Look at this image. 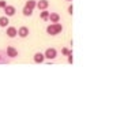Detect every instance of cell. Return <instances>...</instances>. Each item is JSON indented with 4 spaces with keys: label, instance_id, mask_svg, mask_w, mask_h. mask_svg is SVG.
Wrapping results in <instances>:
<instances>
[{
    "label": "cell",
    "instance_id": "277c9868",
    "mask_svg": "<svg viewBox=\"0 0 124 131\" xmlns=\"http://www.w3.org/2000/svg\"><path fill=\"white\" fill-rule=\"evenodd\" d=\"M3 11H4V15L6 16H14L16 14V8L14 6H11V4H6V6L3 7Z\"/></svg>",
    "mask_w": 124,
    "mask_h": 131
},
{
    "label": "cell",
    "instance_id": "3957f363",
    "mask_svg": "<svg viewBox=\"0 0 124 131\" xmlns=\"http://www.w3.org/2000/svg\"><path fill=\"white\" fill-rule=\"evenodd\" d=\"M44 56L48 60H55L57 57V49L56 48H47L44 52Z\"/></svg>",
    "mask_w": 124,
    "mask_h": 131
},
{
    "label": "cell",
    "instance_id": "52a82bcc",
    "mask_svg": "<svg viewBox=\"0 0 124 131\" xmlns=\"http://www.w3.org/2000/svg\"><path fill=\"white\" fill-rule=\"evenodd\" d=\"M29 33H30V30H29L27 26H20L18 29V37H20V38H26Z\"/></svg>",
    "mask_w": 124,
    "mask_h": 131
},
{
    "label": "cell",
    "instance_id": "6da1fadb",
    "mask_svg": "<svg viewBox=\"0 0 124 131\" xmlns=\"http://www.w3.org/2000/svg\"><path fill=\"white\" fill-rule=\"evenodd\" d=\"M63 29H64L63 25L56 22V23L48 25L47 29H45V31H47V34H49V36H57V34H60V33L63 31Z\"/></svg>",
    "mask_w": 124,
    "mask_h": 131
},
{
    "label": "cell",
    "instance_id": "ac0fdd59",
    "mask_svg": "<svg viewBox=\"0 0 124 131\" xmlns=\"http://www.w3.org/2000/svg\"><path fill=\"white\" fill-rule=\"evenodd\" d=\"M6 4H7L6 0H0V8H3L4 6H6Z\"/></svg>",
    "mask_w": 124,
    "mask_h": 131
},
{
    "label": "cell",
    "instance_id": "2e32d148",
    "mask_svg": "<svg viewBox=\"0 0 124 131\" xmlns=\"http://www.w3.org/2000/svg\"><path fill=\"white\" fill-rule=\"evenodd\" d=\"M67 61H68L70 64H72V61H74V60H72V52L67 55Z\"/></svg>",
    "mask_w": 124,
    "mask_h": 131
},
{
    "label": "cell",
    "instance_id": "4fadbf2b",
    "mask_svg": "<svg viewBox=\"0 0 124 131\" xmlns=\"http://www.w3.org/2000/svg\"><path fill=\"white\" fill-rule=\"evenodd\" d=\"M22 14H23L25 16H31V15H33V10H31V8H29V7H26V6H23Z\"/></svg>",
    "mask_w": 124,
    "mask_h": 131
},
{
    "label": "cell",
    "instance_id": "5b68a950",
    "mask_svg": "<svg viewBox=\"0 0 124 131\" xmlns=\"http://www.w3.org/2000/svg\"><path fill=\"white\" fill-rule=\"evenodd\" d=\"M6 34H7L8 38H15V37L18 36V29H16L15 26H7Z\"/></svg>",
    "mask_w": 124,
    "mask_h": 131
},
{
    "label": "cell",
    "instance_id": "8fae6325",
    "mask_svg": "<svg viewBox=\"0 0 124 131\" xmlns=\"http://www.w3.org/2000/svg\"><path fill=\"white\" fill-rule=\"evenodd\" d=\"M11 61V59H8L6 56V53L4 52H0V64H8Z\"/></svg>",
    "mask_w": 124,
    "mask_h": 131
},
{
    "label": "cell",
    "instance_id": "9a60e30c",
    "mask_svg": "<svg viewBox=\"0 0 124 131\" xmlns=\"http://www.w3.org/2000/svg\"><path fill=\"white\" fill-rule=\"evenodd\" d=\"M60 52H61V55L67 56L68 53H71L72 51H71V49H68V48H65V47H64V48H61V51H60Z\"/></svg>",
    "mask_w": 124,
    "mask_h": 131
},
{
    "label": "cell",
    "instance_id": "5bb4252c",
    "mask_svg": "<svg viewBox=\"0 0 124 131\" xmlns=\"http://www.w3.org/2000/svg\"><path fill=\"white\" fill-rule=\"evenodd\" d=\"M25 6H26V7H29V8H31V10H34V8H36V6H37V0H27Z\"/></svg>",
    "mask_w": 124,
    "mask_h": 131
},
{
    "label": "cell",
    "instance_id": "7c38bea8",
    "mask_svg": "<svg viewBox=\"0 0 124 131\" xmlns=\"http://www.w3.org/2000/svg\"><path fill=\"white\" fill-rule=\"evenodd\" d=\"M48 16H49V11H48V8H47V10H41V12H40V18H41V19L47 22V20H48Z\"/></svg>",
    "mask_w": 124,
    "mask_h": 131
},
{
    "label": "cell",
    "instance_id": "d6986e66",
    "mask_svg": "<svg viewBox=\"0 0 124 131\" xmlns=\"http://www.w3.org/2000/svg\"><path fill=\"white\" fill-rule=\"evenodd\" d=\"M65 2H72V0H65Z\"/></svg>",
    "mask_w": 124,
    "mask_h": 131
},
{
    "label": "cell",
    "instance_id": "8992f818",
    "mask_svg": "<svg viewBox=\"0 0 124 131\" xmlns=\"http://www.w3.org/2000/svg\"><path fill=\"white\" fill-rule=\"evenodd\" d=\"M33 60H34V63L37 64H41L45 61V56H44V52H36L34 56H33Z\"/></svg>",
    "mask_w": 124,
    "mask_h": 131
},
{
    "label": "cell",
    "instance_id": "7a4b0ae2",
    "mask_svg": "<svg viewBox=\"0 0 124 131\" xmlns=\"http://www.w3.org/2000/svg\"><path fill=\"white\" fill-rule=\"evenodd\" d=\"M4 53H6V56L8 57V59H16V57L19 56V52L18 49L11 47V45H8V47L6 48V51H4Z\"/></svg>",
    "mask_w": 124,
    "mask_h": 131
},
{
    "label": "cell",
    "instance_id": "9c48e42d",
    "mask_svg": "<svg viewBox=\"0 0 124 131\" xmlns=\"http://www.w3.org/2000/svg\"><path fill=\"white\" fill-rule=\"evenodd\" d=\"M48 20L51 23H56V22H60V15L57 12H49V16H48Z\"/></svg>",
    "mask_w": 124,
    "mask_h": 131
},
{
    "label": "cell",
    "instance_id": "ba28073f",
    "mask_svg": "<svg viewBox=\"0 0 124 131\" xmlns=\"http://www.w3.org/2000/svg\"><path fill=\"white\" fill-rule=\"evenodd\" d=\"M48 7H49V0H37L36 8H38V10H47Z\"/></svg>",
    "mask_w": 124,
    "mask_h": 131
},
{
    "label": "cell",
    "instance_id": "30bf717a",
    "mask_svg": "<svg viewBox=\"0 0 124 131\" xmlns=\"http://www.w3.org/2000/svg\"><path fill=\"white\" fill-rule=\"evenodd\" d=\"M8 25H10V19H8V16H6V15L0 16V27H7Z\"/></svg>",
    "mask_w": 124,
    "mask_h": 131
},
{
    "label": "cell",
    "instance_id": "e0dca14e",
    "mask_svg": "<svg viewBox=\"0 0 124 131\" xmlns=\"http://www.w3.org/2000/svg\"><path fill=\"white\" fill-rule=\"evenodd\" d=\"M67 11H68V14H70V15H72V11H74V8H72V4H70V6H68Z\"/></svg>",
    "mask_w": 124,
    "mask_h": 131
}]
</instances>
